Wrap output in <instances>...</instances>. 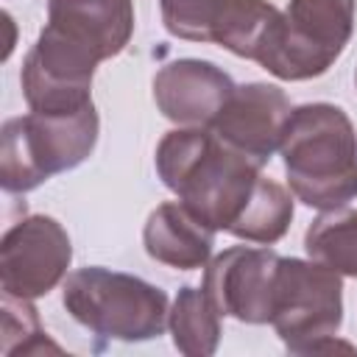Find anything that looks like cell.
I'll return each mask as SVG.
<instances>
[{
  "label": "cell",
  "instance_id": "obj_11",
  "mask_svg": "<svg viewBox=\"0 0 357 357\" xmlns=\"http://www.w3.org/2000/svg\"><path fill=\"white\" fill-rule=\"evenodd\" d=\"M234 81L218 64L204 59H176L153 75V100L176 126L209 128L234 92Z\"/></svg>",
  "mask_w": 357,
  "mask_h": 357
},
{
  "label": "cell",
  "instance_id": "obj_5",
  "mask_svg": "<svg viewBox=\"0 0 357 357\" xmlns=\"http://www.w3.org/2000/svg\"><path fill=\"white\" fill-rule=\"evenodd\" d=\"M343 324V282L315 259L279 257L273 282L271 326L290 354H326L335 349L354 351L337 340Z\"/></svg>",
  "mask_w": 357,
  "mask_h": 357
},
{
  "label": "cell",
  "instance_id": "obj_12",
  "mask_svg": "<svg viewBox=\"0 0 357 357\" xmlns=\"http://www.w3.org/2000/svg\"><path fill=\"white\" fill-rule=\"evenodd\" d=\"M45 28L100 64L131 42L134 0H47Z\"/></svg>",
  "mask_w": 357,
  "mask_h": 357
},
{
  "label": "cell",
  "instance_id": "obj_7",
  "mask_svg": "<svg viewBox=\"0 0 357 357\" xmlns=\"http://www.w3.org/2000/svg\"><path fill=\"white\" fill-rule=\"evenodd\" d=\"M73 243L64 226L50 215L17 220L0 240V284L6 296H47L67 273Z\"/></svg>",
  "mask_w": 357,
  "mask_h": 357
},
{
  "label": "cell",
  "instance_id": "obj_9",
  "mask_svg": "<svg viewBox=\"0 0 357 357\" xmlns=\"http://www.w3.org/2000/svg\"><path fill=\"white\" fill-rule=\"evenodd\" d=\"M279 254L273 248L231 245L204 265V293L220 315L243 324H271Z\"/></svg>",
  "mask_w": 357,
  "mask_h": 357
},
{
  "label": "cell",
  "instance_id": "obj_18",
  "mask_svg": "<svg viewBox=\"0 0 357 357\" xmlns=\"http://www.w3.org/2000/svg\"><path fill=\"white\" fill-rule=\"evenodd\" d=\"M229 3L231 0H159V8L170 36L187 42H212Z\"/></svg>",
  "mask_w": 357,
  "mask_h": 357
},
{
  "label": "cell",
  "instance_id": "obj_1",
  "mask_svg": "<svg viewBox=\"0 0 357 357\" xmlns=\"http://www.w3.org/2000/svg\"><path fill=\"white\" fill-rule=\"evenodd\" d=\"M156 173L176 198L215 231L271 245L293 220V195L265 178L257 162L215 137L212 128L178 126L156 145Z\"/></svg>",
  "mask_w": 357,
  "mask_h": 357
},
{
  "label": "cell",
  "instance_id": "obj_6",
  "mask_svg": "<svg viewBox=\"0 0 357 357\" xmlns=\"http://www.w3.org/2000/svg\"><path fill=\"white\" fill-rule=\"evenodd\" d=\"M354 3L357 0H290L259 67L279 81L324 75L351 39Z\"/></svg>",
  "mask_w": 357,
  "mask_h": 357
},
{
  "label": "cell",
  "instance_id": "obj_19",
  "mask_svg": "<svg viewBox=\"0 0 357 357\" xmlns=\"http://www.w3.org/2000/svg\"><path fill=\"white\" fill-rule=\"evenodd\" d=\"M354 81H357V73H354Z\"/></svg>",
  "mask_w": 357,
  "mask_h": 357
},
{
  "label": "cell",
  "instance_id": "obj_17",
  "mask_svg": "<svg viewBox=\"0 0 357 357\" xmlns=\"http://www.w3.org/2000/svg\"><path fill=\"white\" fill-rule=\"evenodd\" d=\"M59 351L56 343L47 340V332L39 324L36 307L31 298H17L3 293V354H42Z\"/></svg>",
  "mask_w": 357,
  "mask_h": 357
},
{
  "label": "cell",
  "instance_id": "obj_10",
  "mask_svg": "<svg viewBox=\"0 0 357 357\" xmlns=\"http://www.w3.org/2000/svg\"><path fill=\"white\" fill-rule=\"evenodd\" d=\"M290 112L293 106L284 89H279L276 84L251 81L234 86L231 98L209 123V128L226 145L265 167L282 145Z\"/></svg>",
  "mask_w": 357,
  "mask_h": 357
},
{
  "label": "cell",
  "instance_id": "obj_3",
  "mask_svg": "<svg viewBox=\"0 0 357 357\" xmlns=\"http://www.w3.org/2000/svg\"><path fill=\"white\" fill-rule=\"evenodd\" d=\"M95 103L70 114L28 112L0 128V184L6 192H31L56 173L78 167L98 142Z\"/></svg>",
  "mask_w": 357,
  "mask_h": 357
},
{
  "label": "cell",
  "instance_id": "obj_15",
  "mask_svg": "<svg viewBox=\"0 0 357 357\" xmlns=\"http://www.w3.org/2000/svg\"><path fill=\"white\" fill-rule=\"evenodd\" d=\"M173 346L181 354L190 357H209L218 351L220 343V312L204 293V287H190L184 284L170 307L167 315Z\"/></svg>",
  "mask_w": 357,
  "mask_h": 357
},
{
  "label": "cell",
  "instance_id": "obj_16",
  "mask_svg": "<svg viewBox=\"0 0 357 357\" xmlns=\"http://www.w3.org/2000/svg\"><path fill=\"white\" fill-rule=\"evenodd\" d=\"M304 248L310 259L357 279V209L337 206L321 212L304 234Z\"/></svg>",
  "mask_w": 357,
  "mask_h": 357
},
{
  "label": "cell",
  "instance_id": "obj_14",
  "mask_svg": "<svg viewBox=\"0 0 357 357\" xmlns=\"http://www.w3.org/2000/svg\"><path fill=\"white\" fill-rule=\"evenodd\" d=\"M279 22L282 11L268 0H231L215 28L212 45L259 64L276 36Z\"/></svg>",
  "mask_w": 357,
  "mask_h": 357
},
{
  "label": "cell",
  "instance_id": "obj_8",
  "mask_svg": "<svg viewBox=\"0 0 357 357\" xmlns=\"http://www.w3.org/2000/svg\"><path fill=\"white\" fill-rule=\"evenodd\" d=\"M98 61L67 45L47 28L39 31L33 47L25 53L20 84L31 112L70 114L92 103V75Z\"/></svg>",
  "mask_w": 357,
  "mask_h": 357
},
{
  "label": "cell",
  "instance_id": "obj_4",
  "mask_svg": "<svg viewBox=\"0 0 357 357\" xmlns=\"http://www.w3.org/2000/svg\"><path fill=\"white\" fill-rule=\"evenodd\" d=\"M61 301L89 332L126 343L159 337L170 315L165 290L139 276L98 265L73 271L64 282Z\"/></svg>",
  "mask_w": 357,
  "mask_h": 357
},
{
  "label": "cell",
  "instance_id": "obj_13",
  "mask_svg": "<svg viewBox=\"0 0 357 357\" xmlns=\"http://www.w3.org/2000/svg\"><path fill=\"white\" fill-rule=\"evenodd\" d=\"M142 243L151 259L178 271H195L212 259L215 229L192 215L181 201H167L148 215Z\"/></svg>",
  "mask_w": 357,
  "mask_h": 357
},
{
  "label": "cell",
  "instance_id": "obj_2",
  "mask_svg": "<svg viewBox=\"0 0 357 357\" xmlns=\"http://www.w3.org/2000/svg\"><path fill=\"white\" fill-rule=\"evenodd\" d=\"M279 151L290 192L304 206L326 212L357 198V134L340 106H296Z\"/></svg>",
  "mask_w": 357,
  "mask_h": 357
}]
</instances>
